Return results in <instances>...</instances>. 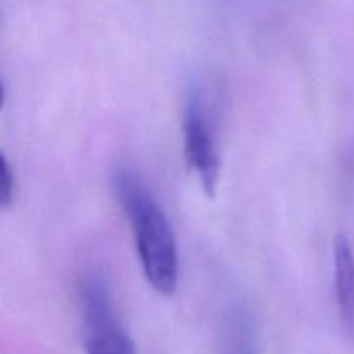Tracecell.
Returning <instances> with one entry per match:
<instances>
[{
    "mask_svg": "<svg viewBox=\"0 0 354 354\" xmlns=\"http://www.w3.org/2000/svg\"><path fill=\"white\" fill-rule=\"evenodd\" d=\"M114 190L133 230L145 279L158 294L173 296L178 287V249L165 209L130 168L118 169Z\"/></svg>",
    "mask_w": 354,
    "mask_h": 354,
    "instance_id": "6da1fadb",
    "label": "cell"
},
{
    "mask_svg": "<svg viewBox=\"0 0 354 354\" xmlns=\"http://www.w3.org/2000/svg\"><path fill=\"white\" fill-rule=\"evenodd\" d=\"M86 354H137L133 341L121 325L106 279L88 273L78 286Z\"/></svg>",
    "mask_w": 354,
    "mask_h": 354,
    "instance_id": "7a4b0ae2",
    "label": "cell"
},
{
    "mask_svg": "<svg viewBox=\"0 0 354 354\" xmlns=\"http://www.w3.org/2000/svg\"><path fill=\"white\" fill-rule=\"evenodd\" d=\"M183 151L204 192L214 196L220 182V158L206 106L197 93L189 97L183 113Z\"/></svg>",
    "mask_w": 354,
    "mask_h": 354,
    "instance_id": "3957f363",
    "label": "cell"
},
{
    "mask_svg": "<svg viewBox=\"0 0 354 354\" xmlns=\"http://www.w3.org/2000/svg\"><path fill=\"white\" fill-rule=\"evenodd\" d=\"M334 286L341 324L354 339V252L349 239L342 234L334 241Z\"/></svg>",
    "mask_w": 354,
    "mask_h": 354,
    "instance_id": "277c9868",
    "label": "cell"
},
{
    "mask_svg": "<svg viewBox=\"0 0 354 354\" xmlns=\"http://www.w3.org/2000/svg\"><path fill=\"white\" fill-rule=\"evenodd\" d=\"M228 354H258L256 339L249 318L242 311H234L225 327Z\"/></svg>",
    "mask_w": 354,
    "mask_h": 354,
    "instance_id": "5b68a950",
    "label": "cell"
},
{
    "mask_svg": "<svg viewBox=\"0 0 354 354\" xmlns=\"http://www.w3.org/2000/svg\"><path fill=\"white\" fill-rule=\"evenodd\" d=\"M14 201V176L6 156L0 151V207L10 206Z\"/></svg>",
    "mask_w": 354,
    "mask_h": 354,
    "instance_id": "8992f818",
    "label": "cell"
},
{
    "mask_svg": "<svg viewBox=\"0 0 354 354\" xmlns=\"http://www.w3.org/2000/svg\"><path fill=\"white\" fill-rule=\"evenodd\" d=\"M3 102V88H2V83H0V107H2Z\"/></svg>",
    "mask_w": 354,
    "mask_h": 354,
    "instance_id": "52a82bcc",
    "label": "cell"
}]
</instances>
